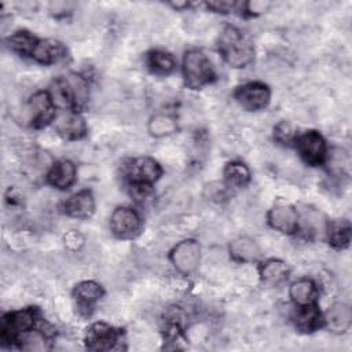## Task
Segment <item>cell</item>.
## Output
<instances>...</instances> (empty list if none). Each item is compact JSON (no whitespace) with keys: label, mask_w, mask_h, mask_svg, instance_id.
<instances>
[{"label":"cell","mask_w":352,"mask_h":352,"mask_svg":"<svg viewBox=\"0 0 352 352\" xmlns=\"http://www.w3.org/2000/svg\"><path fill=\"white\" fill-rule=\"evenodd\" d=\"M217 45L224 62L234 69L246 67L254 58L252 41L235 26H227L223 29L219 36Z\"/></svg>","instance_id":"6da1fadb"},{"label":"cell","mask_w":352,"mask_h":352,"mask_svg":"<svg viewBox=\"0 0 352 352\" xmlns=\"http://www.w3.org/2000/svg\"><path fill=\"white\" fill-rule=\"evenodd\" d=\"M182 69L186 85L192 89L212 82L216 77L209 58L201 50H188L183 56Z\"/></svg>","instance_id":"7a4b0ae2"},{"label":"cell","mask_w":352,"mask_h":352,"mask_svg":"<svg viewBox=\"0 0 352 352\" xmlns=\"http://www.w3.org/2000/svg\"><path fill=\"white\" fill-rule=\"evenodd\" d=\"M37 315L34 309L25 308L19 311L8 312L1 320V341L3 344L16 342L18 338L33 329Z\"/></svg>","instance_id":"3957f363"},{"label":"cell","mask_w":352,"mask_h":352,"mask_svg":"<svg viewBox=\"0 0 352 352\" xmlns=\"http://www.w3.org/2000/svg\"><path fill=\"white\" fill-rule=\"evenodd\" d=\"M169 260L177 272L190 275L195 272L199 265L201 245L195 239H184L172 248Z\"/></svg>","instance_id":"277c9868"},{"label":"cell","mask_w":352,"mask_h":352,"mask_svg":"<svg viewBox=\"0 0 352 352\" xmlns=\"http://www.w3.org/2000/svg\"><path fill=\"white\" fill-rule=\"evenodd\" d=\"M296 147L308 165H319L327 157V146L323 136L316 131H308L296 139Z\"/></svg>","instance_id":"5b68a950"},{"label":"cell","mask_w":352,"mask_h":352,"mask_svg":"<svg viewBox=\"0 0 352 352\" xmlns=\"http://www.w3.org/2000/svg\"><path fill=\"white\" fill-rule=\"evenodd\" d=\"M140 226L142 220L138 212L126 206L116 208L110 216V230L121 239L135 236L139 232Z\"/></svg>","instance_id":"8992f818"},{"label":"cell","mask_w":352,"mask_h":352,"mask_svg":"<svg viewBox=\"0 0 352 352\" xmlns=\"http://www.w3.org/2000/svg\"><path fill=\"white\" fill-rule=\"evenodd\" d=\"M270 88L261 82H248L235 91L236 102L249 111H257L270 103Z\"/></svg>","instance_id":"52a82bcc"},{"label":"cell","mask_w":352,"mask_h":352,"mask_svg":"<svg viewBox=\"0 0 352 352\" xmlns=\"http://www.w3.org/2000/svg\"><path fill=\"white\" fill-rule=\"evenodd\" d=\"M120 341V331L104 322H96L89 326L85 334V345L91 351L114 349Z\"/></svg>","instance_id":"ba28073f"},{"label":"cell","mask_w":352,"mask_h":352,"mask_svg":"<svg viewBox=\"0 0 352 352\" xmlns=\"http://www.w3.org/2000/svg\"><path fill=\"white\" fill-rule=\"evenodd\" d=\"M270 226L286 235H292L298 230V213L289 204H278L272 206L267 214Z\"/></svg>","instance_id":"9c48e42d"},{"label":"cell","mask_w":352,"mask_h":352,"mask_svg":"<svg viewBox=\"0 0 352 352\" xmlns=\"http://www.w3.org/2000/svg\"><path fill=\"white\" fill-rule=\"evenodd\" d=\"M29 109L32 111V124L36 128H43L55 121L56 113L51 96L45 91H38L29 99Z\"/></svg>","instance_id":"30bf717a"},{"label":"cell","mask_w":352,"mask_h":352,"mask_svg":"<svg viewBox=\"0 0 352 352\" xmlns=\"http://www.w3.org/2000/svg\"><path fill=\"white\" fill-rule=\"evenodd\" d=\"M55 131L66 140H78L87 133V124L76 110H63L55 118Z\"/></svg>","instance_id":"8fae6325"},{"label":"cell","mask_w":352,"mask_h":352,"mask_svg":"<svg viewBox=\"0 0 352 352\" xmlns=\"http://www.w3.org/2000/svg\"><path fill=\"white\" fill-rule=\"evenodd\" d=\"M162 175L161 165L151 157H139L133 160L128 168L131 183H155Z\"/></svg>","instance_id":"7c38bea8"},{"label":"cell","mask_w":352,"mask_h":352,"mask_svg":"<svg viewBox=\"0 0 352 352\" xmlns=\"http://www.w3.org/2000/svg\"><path fill=\"white\" fill-rule=\"evenodd\" d=\"M63 212L73 219H89L95 212V198L89 190H81L67 198L63 204Z\"/></svg>","instance_id":"4fadbf2b"},{"label":"cell","mask_w":352,"mask_h":352,"mask_svg":"<svg viewBox=\"0 0 352 352\" xmlns=\"http://www.w3.org/2000/svg\"><path fill=\"white\" fill-rule=\"evenodd\" d=\"M323 323L334 334L345 333L352 324V309L345 302L331 304L323 315Z\"/></svg>","instance_id":"5bb4252c"},{"label":"cell","mask_w":352,"mask_h":352,"mask_svg":"<svg viewBox=\"0 0 352 352\" xmlns=\"http://www.w3.org/2000/svg\"><path fill=\"white\" fill-rule=\"evenodd\" d=\"M76 165L69 160L56 161L47 172V183L58 190L69 188L76 182Z\"/></svg>","instance_id":"9a60e30c"},{"label":"cell","mask_w":352,"mask_h":352,"mask_svg":"<svg viewBox=\"0 0 352 352\" xmlns=\"http://www.w3.org/2000/svg\"><path fill=\"white\" fill-rule=\"evenodd\" d=\"M66 55H67V50L60 41L55 38H45V40H38L32 54V58L41 65H54L65 59Z\"/></svg>","instance_id":"2e32d148"},{"label":"cell","mask_w":352,"mask_h":352,"mask_svg":"<svg viewBox=\"0 0 352 352\" xmlns=\"http://www.w3.org/2000/svg\"><path fill=\"white\" fill-rule=\"evenodd\" d=\"M102 286L94 280H82L73 289V297L77 302V307L80 309H85L87 312H89V309L102 298Z\"/></svg>","instance_id":"e0dca14e"},{"label":"cell","mask_w":352,"mask_h":352,"mask_svg":"<svg viewBox=\"0 0 352 352\" xmlns=\"http://www.w3.org/2000/svg\"><path fill=\"white\" fill-rule=\"evenodd\" d=\"M230 254L235 261L253 263L260 257V248L254 239L242 235L230 243Z\"/></svg>","instance_id":"ac0fdd59"},{"label":"cell","mask_w":352,"mask_h":352,"mask_svg":"<svg viewBox=\"0 0 352 352\" xmlns=\"http://www.w3.org/2000/svg\"><path fill=\"white\" fill-rule=\"evenodd\" d=\"M289 296L292 301L297 307L314 304L316 301L318 296V287L314 280L308 278H301L298 280H294L289 287Z\"/></svg>","instance_id":"d6986e66"},{"label":"cell","mask_w":352,"mask_h":352,"mask_svg":"<svg viewBox=\"0 0 352 352\" xmlns=\"http://www.w3.org/2000/svg\"><path fill=\"white\" fill-rule=\"evenodd\" d=\"M289 272H290L289 265L285 261L278 258L267 260L260 265V270H258L261 280L268 286H276L282 283L283 280L287 279Z\"/></svg>","instance_id":"ffe728a7"},{"label":"cell","mask_w":352,"mask_h":352,"mask_svg":"<svg viewBox=\"0 0 352 352\" xmlns=\"http://www.w3.org/2000/svg\"><path fill=\"white\" fill-rule=\"evenodd\" d=\"M294 319L297 329L304 333H312L323 324V316L316 302L298 307Z\"/></svg>","instance_id":"44dd1931"},{"label":"cell","mask_w":352,"mask_h":352,"mask_svg":"<svg viewBox=\"0 0 352 352\" xmlns=\"http://www.w3.org/2000/svg\"><path fill=\"white\" fill-rule=\"evenodd\" d=\"M51 100L56 109L60 110H74V102L70 85L66 77H59L52 81L48 91Z\"/></svg>","instance_id":"7402d4cb"},{"label":"cell","mask_w":352,"mask_h":352,"mask_svg":"<svg viewBox=\"0 0 352 352\" xmlns=\"http://www.w3.org/2000/svg\"><path fill=\"white\" fill-rule=\"evenodd\" d=\"M147 129L151 136L154 138H164L169 136L176 132L177 129V121L173 116L165 114V113H158L150 117Z\"/></svg>","instance_id":"603a6c76"},{"label":"cell","mask_w":352,"mask_h":352,"mask_svg":"<svg viewBox=\"0 0 352 352\" xmlns=\"http://www.w3.org/2000/svg\"><path fill=\"white\" fill-rule=\"evenodd\" d=\"M327 241L336 249H345L351 242V226L345 220L331 221L327 226Z\"/></svg>","instance_id":"cb8c5ba5"},{"label":"cell","mask_w":352,"mask_h":352,"mask_svg":"<svg viewBox=\"0 0 352 352\" xmlns=\"http://www.w3.org/2000/svg\"><path fill=\"white\" fill-rule=\"evenodd\" d=\"M38 40L26 30H19L11 34L7 38V44L11 51L22 55V56H32Z\"/></svg>","instance_id":"d4e9b609"},{"label":"cell","mask_w":352,"mask_h":352,"mask_svg":"<svg viewBox=\"0 0 352 352\" xmlns=\"http://www.w3.org/2000/svg\"><path fill=\"white\" fill-rule=\"evenodd\" d=\"M16 344L23 351H47L50 349V340L48 336L38 329H30L25 334H22Z\"/></svg>","instance_id":"484cf974"},{"label":"cell","mask_w":352,"mask_h":352,"mask_svg":"<svg viewBox=\"0 0 352 352\" xmlns=\"http://www.w3.org/2000/svg\"><path fill=\"white\" fill-rule=\"evenodd\" d=\"M224 179L228 187L241 188L250 180V170L242 162H231L224 169Z\"/></svg>","instance_id":"4316f807"},{"label":"cell","mask_w":352,"mask_h":352,"mask_svg":"<svg viewBox=\"0 0 352 352\" xmlns=\"http://www.w3.org/2000/svg\"><path fill=\"white\" fill-rule=\"evenodd\" d=\"M70 89H72V95H73V102H74V110H80L85 106V103L88 102V96H89V89H88V82L82 76L78 74H69L66 77Z\"/></svg>","instance_id":"83f0119b"},{"label":"cell","mask_w":352,"mask_h":352,"mask_svg":"<svg viewBox=\"0 0 352 352\" xmlns=\"http://www.w3.org/2000/svg\"><path fill=\"white\" fill-rule=\"evenodd\" d=\"M147 65L157 74H169L175 70L176 62H175V58L169 52L157 50V51H151L148 54Z\"/></svg>","instance_id":"f1b7e54d"},{"label":"cell","mask_w":352,"mask_h":352,"mask_svg":"<svg viewBox=\"0 0 352 352\" xmlns=\"http://www.w3.org/2000/svg\"><path fill=\"white\" fill-rule=\"evenodd\" d=\"M274 136L275 139L282 143V144H289L296 142L297 139V132L294 129V126L289 122V121H280L275 129H274Z\"/></svg>","instance_id":"f546056e"},{"label":"cell","mask_w":352,"mask_h":352,"mask_svg":"<svg viewBox=\"0 0 352 352\" xmlns=\"http://www.w3.org/2000/svg\"><path fill=\"white\" fill-rule=\"evenodd\" d=\"M63 243H65V248L67 250L76 252V250H78L82 246L84 236L78 231L72 230V231H69V232H66L63 235Z\"/></svg>","instance_id":"4dcf8cb0"},{"label":"cell","mask_w":352,"mask_h":352,"mask_svg":"<svg viewBox=\"0 0 352 352\" xmlns=\"http://www.w3.org/2000/svg\"><path fill=\"white\" fill-rule=\"evenodd\" d=\"M153 194V184L131 183V195L136 201H143Z\"/></svg>","instance_id":"1f68e13d"},{"label":"cell","mask_w":352,"mask_h":352,"mask_svg":"<svg viewBox=\"0 0 352 352\" xmlns=\"http://www.w3.org/2000/svg\"><path fill=\"white\" fill-rule=\"evenodd\" d=\"M206 6L219 12H228V11L234 10L236 3L235 1H209Z\"/></svg>","instance_id":"d6a6232c"}]
</instances>
